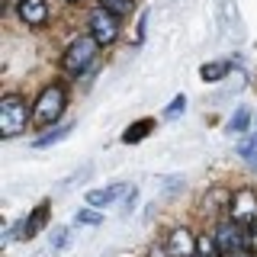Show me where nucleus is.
<instances>
[{
    "label": "nucleus",
    "instance_id": "obj_1",
    "mask_svg": "<svg viewBox=\"0 0 257 257\" xmlns=\"http://www.w3.org/2000/svg\"><path fill=\"white\" fill-rule=\"evenodd\" d=\"M29 122V106L20 93H7L0 100V139H16L26 132Z\"/></svg>",
    "mask_w": 257,
    "mask_h": 257
},
{
    "label": "nucleus",
    "instance_id": "obj_2",
    "mask_svg": "<svg viewBox=\"0 0 257 257\" xmlns=\"http://www.w3.org/2000/svg\"><path fill=\"white\" fill-rule=\"evenodd\" d=\"M64 103H68V93H64V87H61V84H48L45 90L39 93L36 106H32V122H36L39 128L58 122L61 112H64Z\"/></svg>",
    "mask_w": 257,
    "mask_h": 257
},
{
    "label": "nucleus",
    "instance_id": "obj_3",
    "mask_svg": "<svg viewBox=\"0 0 257 257\" xmlns=\"http://www.w3.org/2000/svg\"><path fill=\"white\" fill-rule=\"evenodd\" d=\"M96 52H100V42L87 32V36H77L74 42L68 45V52H64V58H61V68L68 71V74H84L87 68L96 61Z\"/></svg>",
    "mask_w": 257,
    "mask_h": 257
},
{
    "label": "nucleus",
    "instance_id": "obj_4",
    "mask_svg": "<svg viewBox=\"0 0 257 257\" xmlns=\"http://www.w3.org/2000/svg\"><path fill=\"white\" fill-rule=\"evenodd\" d=\"M212 238H215V247H219V257H228V254H235V251H244L251 241H247V235H244V228L241 225H235V222H225V225H219V228L212 231Z\"/></svg>",
    "mask_w": 257,
    "mask_h": 257
},
{
    "label": "nucleus",
    "instance_id": "obj_5",
    "mask_svg": "<svg viewBox=\"0 0 257 257\" xmlns=\"http://www.w3.org/2000/svg\"><path fill=\"white\" fill-rule=\"evenodd\" d=\"M228 212H231V222L241 225V228L247 231V228L257 222V196H254L251 190H238L235 196H231Z\"/></svg>",
    "mask_w": 257,
    "mask_h": 257
},
{
    "label": "nucleus",
    "instance_id": "obj_6",
    "mask_svg": "<svg viewBox=\"0 0 257 257\" xmlns=\"http://www.w3.org/2000/svg\"><path fill=\"white\" fill-rule=\"evenodd\" d=\"M116 20L119 16H112L109 10H103V7H96V10L90 13V36L103 45H112L119 39V26H116Z\"/></svg>",
    "mask_w": 257,
    "mask_h": 257
},
{
    "label": "nucleus",
    "instance_id": "obj_7",
    "mask_svg": "<svg viewBox=\"0 0 257 257\" xmlns=\"http://www.w3.org/2000/svg\"><path fill=\"white\" fill-rule=\"evenodd\" d=\"M167 257H199L196 251V238L187 228H174L167 235Z\"/></svg>",
    "mask_w": 257,
    "mask_h": 257
},
{
    "label": "nucleus",
    "instance_id": "obj_8",
    "mask_svg": "<svg viewBox=\"0 0 257 257\" xmlns=\"http://www.w3.org/2000/svg\"><path fill=\"white\" fill-rule=\"evenodd\" d=\"M16 10H20V20L26 26H45L48 23V4L45 0H20Z\"/></svg>",
    "mask_w": 257,
    "mask_h": 257
},
{
    "label": "nucleus",
    "instance_id": "obj_9",
    "mask_svg": "<svg viewBox=\"0 0 257 257\" xmlns=\"http://www.w3.org/2000/svg\"><path fill=\"white\" fill-rule=\"evenodd\" d=\"M122 193H125V183H112V187L90 190V193H87V206H93V209H103V206L116 203V199L122 196Z\"/></svg>",
    "mask_w": 257,
    "mask_h": 257
},
{
    "label": "nucleus",
    "instance_id": "obj_10",
    "mask_svg": "<svg viewBox=\"0 0 257 257\" xmlns=\"http://www.w3.org/2000/svg\"><path fill=\"white\" fill-rule=\"evenodd\" d=\"M48 206H52V203L45 199V203H39V206H36V212H32L29 219H23V238H26V241H29V238H36L39 231L45 228V222H48Z\"/></svg>",
    "mask_w": 257,
    "mask_h": 257
},
{
    "label": "nucleus",
    "instance_id": "obj_11",
    "mask_svg": "<svg viewBox=\"0 0 257 257\" xmlns=\"http://www.w3.org/2000/svg\"><path fill=\"white\" fill-rule=\"evenodd\" d=\"M228 68H231L228 61H206L203 68H199V77L209 80V84H215V80H222L225 74H228Z\"/></svg>",
    "mask_w": 257,
    "mask_h": 257
},
{
    "label": "nucleus",
    "instance_id": "obj_12",
    "mask_svg": "<svg viewBox=\"0 0 257 257\" xmlns=\"http://www.w3.org/2000/svg\"><path fill=\"white\" fill-rule=\"evenodd\" d=\"M247 125H251V109H247V106H238L235 116L228 119V132H231V135H244Z\"/></svg>",
    "mask_w": 257,
    "mask_h": 257
},
{
    "label": "nucleus",
    "instance_id": "obj_13",
    "mask_svg": "<svg viewBox=\"0 0 257 257\" xmlns=\"http://www.w3.org/2000/svg\"><path fill=\"white\" fill-rule=\"evenodd\" d=\"M151 128H155V119H139V122H135V125L122 135V142H125V145H135V142H142L145 135L151 132Z\"/></svg>",
    "mask_w": 257,
    "mask_h": 257
},
{
    "label": "nucleus",
    "instance_id": "obj_14",
    "mask_svg": "<svg viewBox=\"0 0 257 257\" xmlns=\"http://www.w3.org/2000/svg\"><path fill=\"white\" fill-rule=\"evenodd\" d=\"M71 128H74V125H61V128H55V132H45V135H39V139L32 142V145H36V148H48V145H58V142H64V139L71 135Z\"/></svg>",
    "mask_w": 257,
    "mask_h": 257
},
{
    "label": "nucleus",
    "instance_id": "obj_15",
    "mask_svg": "<svg viewBox=\"0 0 257 257\" xmlns=\"http://www.w3.org/2000/svg\"><path fill=\"white\" fill-rule=\"evenodd\" d=\"M100 7H103V10H109L112 16L132 13V0H100Z\"/></svg>",
    "mask_w": 257,
    "mask_h": 257
},
{
    "label": "nucleus",
    "instance_id": "obj_16",
    "mask_svg": "<svg viewBox=\"0 0 257 257\" xmlns=\"http://www.w3.org/2000/svg\"><path fill=\"white\" fill-rule=\"evenodd\" d=\"M74 222L77 225H103V215L96 212L93 206H87V209H80V212L74 215Z\"/></svg>",
    "mask_w": 257,
    "mask_h": 257
},
{
    "label": "nucleus",
    "instance_id": "obj_17",
    "mask_svg": "<svg viewBox=\"0 0 257 257\" xmlns=\"http://www.w3.org/2000/svg\"><path fill=\"white\" fill-rule=\"evenodd\" d=\"M68 241H71V228H64V225L52 228V251H61V247H68Z\"/></svg>",
    "mask_w": 257,
    "mask_h": 257
},
{
    "label": "nucleus",
    "instance_id": "obj_18",
    "mask_svg": "<svg viewBox=\"0 0 257 257\" xmlns=\"http://www.w3.org/2000/svg\"><path fill=\"white\" fill-rule=\"evenodd\" d=\"M196 251L203 257H219V247H215V238H196Z\"/></svg>",
    "mask_w": 257,
    "mask_h": 257
},
{
    "label": "nucleus",
    "instance_id": "obj_19",
    "mask_svg": "<svg viewBox=\"0 0 257 257\" xmlns=\"http://www.w3.org/2000/svg\"><path fill=\"white\" fill-rule=\"evenodd\" d=\"M183 109H187V96H183V93H177L174 100H171V106L164 109V116H167V119H174L177 112H183Z\"/></svg>",
    "mask_w": 257,
    "mask_h": 257
},
{
    "label": "nucleus",
    "instance_id": "obj_20",
    "mask_svg": "<svg viewBox=\"0 0 257 257\" xmlns=\"http://www.w3.org/2000/svg\"><path fill=\"white\" fill-rule=\"evenodd\" d=\"M238 151H241V155H244L247 161H251V158L257 155V135H254V139H247V142H244V145H241V148H238Z\"/></svg>",
    "mask_w": 257,
    "mask_h": 257
},
{
    "label": "nucleus",
    "instance_id": "obj_21",
    "mask_svg": "<svg viewBox=\"0 0 257 257\" xmlns=\"http://www.w3.org/2000/svg\"><path fill=\"white\" fill-rule=\"evenodd\" d=\"M135 199H139V193L135 190H128V196H125V203H122V215H128L135 209Z\"/></svg>",
    "mask_w": 257,
    "mask_h": 257
},
{
    "label": "nucleus",
    "instance_id": "obj_22",
    "mask_svg": "<svg viewBox=\"0 0 257 257\" xmlns=\"http://www.w3.org/2000/svg\"><path fill=\"white\" fill-rule=\"evenodd\" d=\"M145 26H148V10H145V13L139 16V32H135V39H139V42L145 39Z\"/></svg>",
    "mask_w": 257,
    "mask_h": 257
},
{
    "label": "nucleus",
    "instance_id": "obj_23",
    "mask_svg": "<svg viewBox=\"0 0 257 257\" xmlns=\"http://www.w3.org/2000/svg\"><path fill=\"white\" fill-rule=\"evenodd\" d=\"M247 241H251V244L257 247V222L251 225V228H247Z\"/></svg>",
    "mask_w": 257,
    "mask_h": 257
},
{
    "label": "nucleus",
    "instance_id": "obj_24",
    "mask_svg": "<svg viewBox=\"0 0 257 257\" xmlns=\"http://www.w3.org/2000/svg\"><path fill=\"white\" fill-rule=\"evenodd\" d=\"M228 257H254V254H251V247H244V251H235V254H228Z\"/></svg>",
    "mask_w": 257,
    "mask_h": 257
},
{
    "label": "nucleus",
    "instance_id": "obj_25",
    "mask_svg": "<svg viewBox=\"0 0 257 257\" xmlns=\"http://www.w3.org/2000/svg\"><path fill=\"white\" fill-rule=\"evenodd\" d=\"M68 4H77V0H68Z\"/></svg>",
    "mask_w": 257,
    "mask_h": 257
}]
</instances>
